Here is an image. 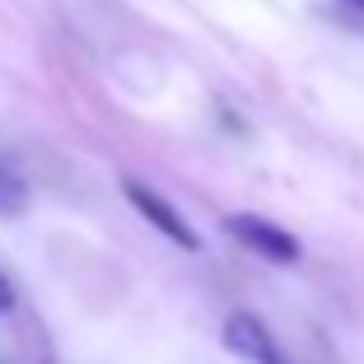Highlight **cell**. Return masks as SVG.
I'll use <instances>...</instances> for the list:
<instances>
[{"label": "cell", "mask_w": 364, "mask_h": 364, "mask_svg": "<svg viewBox=\"0 0 364 364\" xmlns=\"http://www.w3.org/2000/svg\"><path fill=\"white\" fill-rule=\"evenodd\" d=\"M225 234L234 238V243H243L247 252H257V257L276 262V267H294L299 262V238L289 234V229L271 225V220H262V215H229L225 220Z\"/></svg>", "instance_id": "1"}, {"label": "cell", "mask_w": 364, "mask_h": 364, "mask_svg": "<svg viewBox=\"0 0 364 364\" xmlns=\"http://www.w3.org/2000/svg\"><path fill=\"white\" fill-rule=\"evenodd\" d=\"M122 192H127V201L136 205V210L145 215V220H150V225L159 229L164 238H168V243H178L182 252H201V234H196V229L182 220L178 205H173L168 196H159L154 187H145V182H136V178L122 182Z\"/></svg>", "instance_id": "2"}, {"label": "cell", "mask_w": 364, "mask_h": 364, "mask_svg": "<svg viewBox=\"0 0 364 364\" xmlns=\"http://www.w3.org/2000/svg\"><path fill=\"white\" fill-rule=\"evenodd\" d=\"M220 341L229 346V355H238V360H247V364H289L285 350L276 346V336L267 332V322H262L257 313H229Z\"/></svg>", "instance_id": "3"}, {"label": "cell", "mask_w": 364, "mask_h": 364, "mask_svg": "<svg viewBox=\"0 0 364 364\" xmlns=\"http://www.w3.org/2000/svg\"><path fill=\"white\" fill-rule=\"evenodd\" d=\"M28 205V182L10 168V164H0V220L5 215H19Z\"/></svg>", "instance_id": "4"}, {"label": "cell", "mask_w": 364, "mask_h": 364, "mask_svg": "<svg viewBox=\"0 0 364 364\" xmlns=\"http://www.w3.org/2000/svg\"><path fill=\"white\" fill-rule=\"evenodd\" d=\"M14 309V289H10V280L0 276V313H10Z\"/></svg>", "instance_id": "5"}, {"label": "cell", "mask_w": 364, "mask_h": 364, "mask_svg": "<svg viewBox=\"0 0 364 364\" xmlns=\"http://www.w3.org/2000/svg\"><path fill=\"white\" fill-rule=\"evenodd\" d=\"M350 5H360V10H364V0H350Z\"/></svg>", "instance_id": "6"}]
</instances>
